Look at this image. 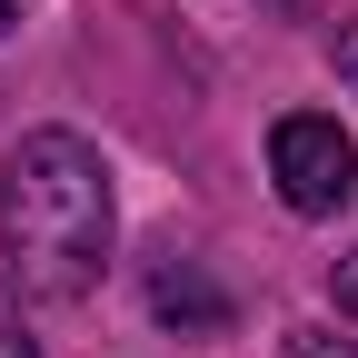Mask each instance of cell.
<instances>
[{"instance_id":"cell-3","label":"cell","mask_w":358,"mask_h":358,"mask_svg":"<svg viewBox=\"0 0 358 358\" xmlns=\"http://www.w3.org/2000/svg\"><path fill=\"white\" fill-rule=\"evenodd\" d=\"M150 308H159V319H179V329H229V289L199 279V268H159Z\"/></svg>"},{"instance_id":"cell-6","label":"cell","mask_w":358,"mask_h":358,"mask_svg":"<svg viewBox=\"0 0 358 358\" xmlns=\"http://www.w3.org/2000/svg\"><path fill=\"white\" fill-rule=\"evenodd\" d=\"M338 308L358 319V259H338Z\"/></svg>"},{"instance_id":"cell-4","label":"cell","mask_w":358,"mask_h":358,"mask_svg":"<svg viewBox=\"0 0 358 358\" xmlns=\"http://www.w3.org/2000/svg\"><path fill=\"white\" fill-rule=\"evenodd\" d=\"M289 358H358V348L329 338V329H289Z\"/></svg>"},{"instance_id":"cell-5","label":"cell","mask_w":358,"mask_h":358,"mask_svg":"<svg viewBox=\"0 0 358 358\" xmlns=\"http://www.w3.org/2000/svg\"><path fill=\"white\" fill-rule=\"evenodd\" d=\"M0 358H40V348L20 338V319H10V308H0Z\"/></svg>"},{"instance_id":"cell-8","label":"cell","mask_w":358,"mask_h":358,"mask_svg":"<svg viewBox=\"0 0 358 358\" xmlns=\"http://www.w3.org/2000/svg\"><path fill=\"white\" fill-rule=\"evenodd\" d=\"M10 20H20V10H10V0H0V30H10Z\"/></svg>"},{"instance_id":"cell-1","label":"cell","mask_w":358,"mask_h":358,"mask_svg":"<svg viewBox=\"0 0 358 358\" xmlns=\"http://www.w3.org/2000/svg\"><path fill=\"white\" fill-rule=\"evenodd\" d=\"M0 239L10 279L40 299H80L110 259V169L80 129H30L0 159Z\"/></svg>"},{"instance_id":"cell-7","label":"cell","mask_w":358,"mask_h":358,"mask_svg":"<svg viewBox=\"0 0 358 358\" xmlns=\"http://www.w3.org/2000/svg\"><path fill=\"white\" fill-rule=\"evenodd\" d=\"M338 70H348V80H358V20H348V30H338Z\"/></svg>"},{"instance_id":"cell-2","label":"cell","mask_w":358,"mask_h":358,"mask_svg":"<svg viewBox=\"0 0 358 358\" xmlns=\"http://www.w3.org/2000/svg\"><path fill=\"white\" fill-rule=\"evenodd\" d=\"M268 179H279V199L299 219H338L358 199V140L329 110H289L279 129H268Z\"/></svg>"}]
</instances>
